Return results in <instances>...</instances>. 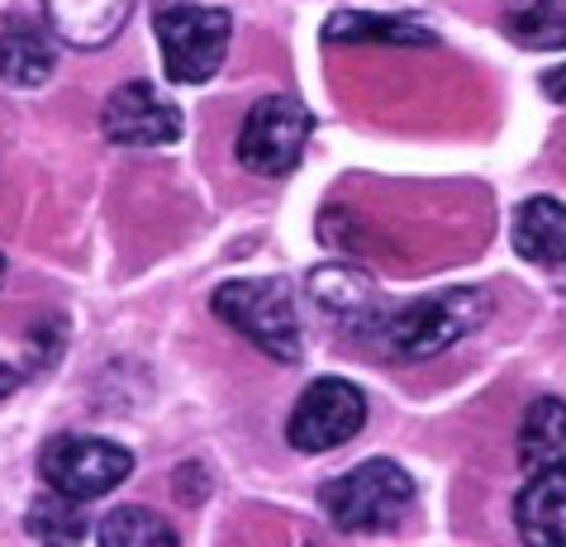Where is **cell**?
Returning a JSON list of instances; mask_svg holds the SVG:
<instances>
[{"instance_id":"1","label":"cell","mask_w":566,"mask_h":547,"mask_svg":"<svg viewBox=\"0 0 566 547\" xmlns=\"http://www.w3.org/2000/svg\"><path fill=\"white\" fill-rule=\"evenodd\" d=\"M495 301L485 291H471V286H458V291H438V295H423L410 309L390 315L376 324V343L400 357V362H423V357H438L448 353L452 343H462L467 334L491 319Z\"/></svg>"},{"instance_id":"2","label":"cell","mask_w":566,"mask_h":547,"mask_svg":"<svg viewBox=\"0 0 566 547\" xmlns=\"http://www.w3.org/2000/svg\"><path fill=\"white\" fill-rule=\"evenodd\" d=\"M319 505L328 524L343 528V534H390L415 509V481L400 462L371 457L353 472L324 481Z\"/></svg>"},{"instance_id":"3","label":"cell","mask_w":566,"mask_h":547,"mask_svg":"<svg viewBox=\"0 0 566 547\" xmlns=\"http://www.w3.org/2000/svg\"><path fill=\"white\" fill-rule=\"evenodd\" d=\"M210 309L229 328H239L266 357H276V362H301L305 334H301V319H295V291L281 276L224 281V286L210 295Z\"/></svg>"},{"instance_id":"4","label":"cell","mask_w":566,"mask_h":547,"mask_svg":"<svg viewBox=\"0 0 566 547\" xmlns=\"http://www.w3.org/2000/svg\"><path fill=\"white\" fill-rule=\"evenodd\" d=\"M157 43H163V67L177 86H200L224 67L233 20L214 6H167L157 10Z\"/></svg>"},{"instance_id":"5","label":"cell","mask_w":566,"mask_h":547,"mask_svg":"<svg viewBox=\"0 0 566 547\" xmlns=\"http://www.w3.org/2000/svg\"><path fill=\"white\" fill-rule=\"evenodd\" d=\"M39 472L49 481V491L67 499H101L115 486H124L134 472V452L109 443V438H82V433H62L49 438L39 452Z\"/></svg>"},{"instance_id":"6","label":"cell","mask_w":566,"mask_h":547,"mask_svg":"<svg viewBox=\"0 0 566 547\" xmlns=\"http://www.w3.org/2000/svg\"><path fill=\"white\" fill-rule=\"evenodd\" d=\"M310 129L314 115L295 96H266L248 109L239 129V162L262 177H286L291 167H301Z\"/></svg>"},{"instance_id":"7","label":"cell","mask_w":566,"mask_h":547,"mask_svg":"<svg viewBox=\"0 0 566 547\" xmlns=\"http://www.w3.org/2000/svg\"><path fill=\"white\" fill-rule=\"evenodd\" d=\"M361 424H367V396L353 381L319 377L295 400V410L286 419V438L295 452H328L357 438Z\"/></svg>"},{"instance_id":"8","label":"cell","mask_w":566,"mask_h":547,"mask_svg":"<svg viewBox=\"0 0 566 547\" xmlns=\"http://www.w3.org/2000/svg\"><path fill=\"white\" fill-rule=\"evenodd\" d=\"M101 129L109 144L124 148H167L181 138V109L167 96H157V86L148 82H124L119 91H109Z\"/></svg>"},{"instance_id":"9","label":"cell","mask_w":566,"mask_h":547,"mask_svg":"<svg viewBox=\"0 0 566 547\" xmlns=\"http://www.w3.org/2000/svg\"><path fill=\"white\" fill-rule=\"evenodd\" d=\"M310 301L334 315L343 328H371L376 334V315H381V295H376L371 276L357 272V267H343V262H324L314 267L305 281Z\"/></svg>"},{"instance_id":"10","label":"cell","mask_w":566,"mask_h":547,"mask_svg":"<svg viewBox=\"0 0 566 547\" xmlns=\"http://www.w3.org/2000/svg\"><path fill=\"white\" fill-rule=\"evenodd\" d=\"M129 14L134 0H43V20L72 49H105Z\"/></svg>"},{"instance_id":"11","label":"cell","mask_w":566,"mask_h":547,"mask_svg":"<svg viewBox=\"0 0 566 547\" xmlns=\"http://www.w3.org/2000/svg\"><path fill=\"white\" fill-rule=\"evenodd\" d=\"M518 462L528 476H566V400L538 396L518 424Z\"/></svg>"},{"instance_id":"12","label":"cell","mask_w":566,"mask_h":547,"mask_svg":"<svg viewBox=\"0 0 566 547\" xmlns=\"http://www.w3.org/2000/svg\"><path fill=\"white\" fill-rule=\"evenodd\" d=\"M514 528L528 547H566V476H528L514 495Z\"/></svg>"},{"instance_id":"13","label":"cell","mask_w":566,"mask_h":547,"mask_svg":"<svg viewBox=\"0 0 566 547\" xmlns=\"http://www.w3.org/2000/svg\"><path fill=\"white\" fill-rule=\"evenodd\" d=\"M53 39L43 34L34 20L14 14V20L0 29V82L14 86V91H29V86H43L53 76Z\"/></svg>"},{"instance_id":"14","label":"cell","mask_w":566,"mask_h":547,"mask_svg":"<svg viewBox=\"0 0 566 547\" xmlns=\"http://www.w3.org/2000/svg\"><path fill=\"white\" fill-rule=\"evenodd\" d=\"M514 248L518 257L538 267H562L566 262V206L553 196H533L514 214Z\"/></svg>"},{"instance_id":"15","label":"cell","mask_w":566,"mask_h":547,"mask_svg":"<svg viewBox=\"0 0 566 547\" xmlns=\"http://www.w3.org/2000/svg\"><path fill=\"white\" fill-rule=\"evenodd\" d=\"M328 43H390V49H433L438 34L405 14H367V10H343L324 24Z\"/></svg>"},{"instance_id":"16","label":"cell","mask_w":566,"mask_h":547,"mask_svg":"<svg viewBox=\"0 0 566 547\" xmlns=\"http://www.w3.org/2000/svg\"><path fill=\"white\" fill-rule=\"evenodd\" d=\"M24 528H29V538H34L39 547H76L86 538V509L76 505V499L49 491V495H39L34 505H29Z\"/></svg>"},{"instance_id":"17","label":"cell","mask_w":566,"mask_h":547,"mask_svg":"<svg viewBox=\"0 0 566 547\" xmlns=\"http://www.w3.org/2000/svg\"><path fill=\"white\" fill-rule=\"evenodd\" d=\"M505 24L524 49H566V0H514Z\"/></svg>"},{"instance_id":"18","label":"cell","mask_w":566,"mask_h":547,"mask_svg":"<svg viewBox=\"0 0 566 547\" xmlns=\"http://www.w3.org/2000/svg\"><path fill=\"white\" fill-rule=\"evenodd\" d=\"M101 547H181V543L163 514L144 505H124L109 509V519L101 524Z\"/></svg>"},{"instance_id":"19","label":"cell","mask_w":566,"mask_h":547,"mask_svg":"<svg viewBox=\"0 0 566 547\" xmlns=\"http://www.w3.org/2000/svg\"><path fill=\"white\" fill-rule=\"evenodd\" d=\"M543 91L566 105V62H562V67H553V72H543Z\"/></svg>"},{"instance_id":"20","label":"cell","mask_w":566,"mask_h":547,"mask_svg":"<svg viewBox=\"0 0 566 547\" xmlns=\"http://www.w3.org/2000/svg\"><path fill=\"white\" fill-rule=\"evenodd\" d=\"M0 281H6V253H0Z\"/></svg>"}]
</instances>
